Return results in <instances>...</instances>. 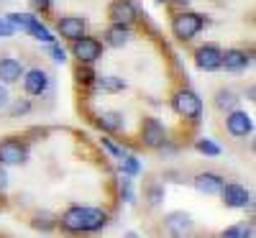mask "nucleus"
I'll return each instance as SVG.
<instances>
[{"label":"nucleus","instance_id":"f257e3e1","mask_svg":"<svg viewBox=\"0 0 256 238\" xmlns=\"http://www.w3.org/2000/svg\"><path fill=\"white\" fill-rule=\"evenodd\" d=\"M108 223V215L98 208H70L62 215V228L70 233H90V230H100Z\"/></svg>","mask_w":256,"mask_h":238},{"label":"nucleus","instance_id":"f03ea898","mask_svg":"<svg viewBox=\"0 0 256 238\" xmlns=\"http://www.w3.org/2000/svg\"><path fill=\"white\" fill-rule=\"evenodd\" d=\"M202 28V18L198 13H177L174 20H172V34L180 38V41H190V38H195Z\"/></svg>","mask_w":256,"mask_h":238},{"label":"nucleus","instance_id":"7ed1b4c3","mask_svg":"<svg viewBox=\"0 0 256 238\" xmlns=\"http://www.w3.org/2000/svg\"><path fill=\"white\" fill-rule=\"evenodd\" d=\"M172 108H174L177 116L195 120V118H200V113H202V100L192 92V90H180V92L172 98Z\"/></svg>","mask_w":256,"mask_h":238},{"label":"nucleus","instance_id":"20e7f679","mask_svg":"<svg viewBox=\"0 0 256 238\" xmlns=\"http://www.w3.org/2000/svg\"><path fill=\"white\" fill-rule=\"evenodd\" d=\"M72 54L82 62V64H92L100 54H102V44L98 38H90V36H80L74 38V44H72Z\"/></svg>","mask_w":256,"mask_h":238},{"label":"nucleus","instance_id":"39448f33","mask_svg":"<svg viewBox=\"0 0 256 238\" xmlns=\"http://www.w3.org/2000/svg\"><path fill=\"white\" fill-rule=\"evenodd\" d=\"M141 138H144V144L148 148H159L166 141V131H164V126L156 118H146L144 126H141Z\"/></svg>","mask_w":256,"mask_h":238},{"label":"nucleus","instance_id":"423d86ee","mask_svg":"<svg viewBox=\"0 0 256 238\" xmlns=\"http://www.w3.org/2000/svg\"><path fill=\"white\" fill-rule=\"evenodd\" d=\"M108 16L113 24H120V26H131L136 20V8L131 0H113L110 8H108Z\"/></svg>","mask_w":256,"mask_h":238},{"label":"nucleus","instance_id":"0eeeda50","mask_svg":"<svg viewBox=\"0 0 256 238\" xmlns=\"http://www.w3.org/2000/svg\"><path fill=\"white\" fill-rule=\"evenodd\" d=\"M226 126H228V131L236 136V138H246L251 134V128H254L251 116L244 113V110H230L228 118H226Z\"/></svg>","mask_w":256,"mask_h":238},{"label":"nucleus","instance_id":"6e6552de","mask_svg":"<svg viewBox=\"0 0 256 238\" xmlns=\"http://www.w3.org/2000/svg\"><path fill=\"white\" fill-rule=\"evenodd\" d=\"M218 194L223 198V202H226L228 208H246V205L251 202L246 187H241V184H223Z\"/></svg>","mask_w":256,"mask_h":238},{"label":"nucleus","instance_id":"1a4fd4ad","mask_svg":"<svg viewBox=\"0 0 256 238\" xmlns=\"http://www.w3.org/2000/svg\"><path fill=\"white\" fill-rule=\"evenodd\" d=\"M220 54H223V52H220L218 46L208 44V46H200V49H198L195 62H198V67H200V70L212 72V70H218V67H220Z\"/></svg>","mask_w":256,"mask_h":238},{"label":"nucleus","instance_id":"9d476101","mask_svg":"<svg viewBox=\"0 0 256 238\" xmlns=\"http://www.w3.org/2000/svg\"><path fill=\"white\" fill-rule=\"evenodd\" d=\"M0 162H3V164H20V162H26V146L20 141H3V144H0Z\"/></svg>","mask_w":256,"mask_h":238},{"label":"nucleus","instance_id":"9b49d317","mask_svg":"<svg viewBox=\"0 0 256 238\" xmlns=\"http://www.w3.org/2000/svg\"><path fill=\"white\" fill-rule=\"evenodd\" d=\"M56 28H59V34H62L64 38L74 41V38H80V36L84 34V20L77 18V16H64L59 24H56Z\"/></svg>","mask_w":256,"mask_h":238},{"label":"nucleus","instance_id":"f8f14e48","mask_svg":"<svg viewBox=\"0 0 256 238\" xmlns=\"http://www.w3.org/2000/svg\"><path fill=\"white\" fill-rule=\"evenodd\" d=\"M248 62H251V59H248V54H246V52H241V49H228V52H223V54H220V67H226V70H230V72L244 70Z\"/></svg>","mask_w":256,"mask_h":238},{"label":"nucleus","instance_id":"ddd939ff","mask_svg":"<svg viewBox=\"0 0 256 238\" xmlns=\"http://www.w3.org/2000/svg\"><path fill=\"white\" fill-rule=\"evenodd\" d=\"M46 84H49V77L44 70H31L26 77H24V88L28 95H41L46 90Z\"/></svg>","mask_w":256,"mask_h":238},{"label":"nucleus","instance_id":"4468645a","mask_svg":"<svg viewBox=\"0 0 256 238\" xmlns=\"http://www.w3.org/2000/svg\"><path fill=\"white\" fill-rule=\"evenodd\" d=\"M20 77H24V67H20L18 59H10V56L0 59V82L10 84V82H18Z\"/></svg>","mask_w":256,"mask_h":238},{"label":"nucleus","instance_id":"2eb2a0df","mask_svg":"<svg viewBox=\"0 0 256 238\" xmlns=\"http://www.w3.org/2000/svg\"><path fill=\"white\" fill-rule=\"evenodd\" d=\"M223 187V180L220 174H212V172H202V174L195 177V190L205 192V194H218Z\"/></svg>","mask_w":256,"mask_h":238},{"label":"nucleus","instance_id":"dca6fc26","mask_svg":"<svg viewBox=\"0 0 256 238\" xmlns=\"http://www.w3.org/2000/svg\"><path fill=\"white\" fill-rule=\"evenodd\" d=\"M166 228H169V233H174V236H184V233H190L192 220H190L187 212H169L166 215Z\"/></svg>","mask_w":256,"mask_h":238},{"label":"nucleus","instance_id":"f3484780","mask_svg":"<svg viewBox=\"0 0 256 238\" xmlns=\"http://www.w3.org/2000/svg\"><path fill=\"white\" fill-rule=\"evenodd\" d=\"M105 41H108L110 46H116V49H120V46H126L128 41H131V31H128V26H120V24H113L110 28H108V34H105Z\"/></svg>","mask_w":256,"mask_h":238},{"label":"nucleus","instance_id":"a211bd4d","mask_svg":"<svg viewBox=\"0 0 256 238\" xmlns=\"http://www.w3.org/2000/svg\"><path fill=\"white\" fill-rule=\"evenodd\" d=\"M98 126L102 128V131H120L123 128V116L120 113H116V110H105V113H100L98 116Z\"/></svg>","mask_w":256,"mask_h":238},{"label":"nucleus","instance_id":"6ab92c4d","mask_svg":"<svg viewBox=\"0 0 256 238\" xmlns=\"http://www.w3.org/2000/svg\"><path fill=\"white\" fill-rule=\"evenodd\" d=\"M98 88H100V90H105V92H118V90H123V88H126V82H123L120 77L105 74V77H100V80H98Z\"/></svg>","mask_w":256,"mask_h":238},{"label":"nucleus","instance_id":"aec40b11","mask_svg":"<svg viewBox=\"0 0 256 238\" xmlns=\"http://www.w3.org/2000/svg\"><path fill=\"white\" fill-rule=\"evenodd\" d=\"M236 102H238V98L233 95L230 90H220L218 98H216V105L220 108V110H233V108H236Z\"/></svg>","mask_w":256,"mask_h":238},{"label":"nucleus","instance_id":"412c9836","mask_svg":"<svg viewBox=\"0 0 256 238\" xmlns=\"http://www.w3.org/2000/svg\"><path fill=\"white\" fill-rule=\"evenodd\" d=\"M198 148L202 151V154H208V156H218V154H220V146L212 144V141H208V138L198 141Z\"/></svg>","mask_w":256,"mask_h":238},{"label":"nucleus","instance_id":"4be33fe9","mask_svg":"<svg viewBox=\"0 0 256 238\" xmlns=\"http://www.w3.org/2000/svg\"><path fill=\"white\" fill-rule=\"evenodd\" d=\"M13 31H16V26L10 24V20H8V18H0V38L13 36Z\"/></svg>","mask_w":256,"mask_h":238},{"label":"nucleus","instance_id":"5701e85b","mask_svg":"<svg viewBox=\"0 0 256 238\" xmlns=\"http://www.w3.org/2000/svg\"><path fill=\"white\" fill-rule=\"evenodd\" d=\"M123 169L128 172V174H136V172H138V162L134 156H126L123 159Z\"/></svg>","mask_w":256,"mask_h":238},{"label":"nucleus","instance_id":"b1692460","mask_svg":"<svg viewBox=\"0 0 256 238\" xmlns=\"http://www.w3.org/2000/svg\"><path fill=\"white\" fill-rule=\"evenodd\" d=\"M31 6H34V10H38V13H46L49 6H52V0H31Z\"/></svg>","mask_w":256,"mask_h":238},{"label":"nucleus","instance_id":"393cba45","mask_svg":"<svg viewBox=\"0 0 256 238\" xmlns=\"http://www.w3.org/2000/svg\"><path fill=\"white\" fill-rule=\"evenodd\" d=\"M148 202H152V205H159V202H162V190H159V187L148 190Z\"/></svg>","mask_w":256,"mask_h":238},{"label":"nucleus","instance_id":"a878e982","mask_svg":"<svg viewBox=\"0 0 256 238\" xmlns=\"http://www.w3.org/2000/svg\"><path fill=\"white\" fill-rule=\"evenodd\" d=\"M102 146H105V148H108V151H110V154H113V156H118V159H123V151H120L118 146H113V144H110V138H102Z\"/></svg>","mask_w":256,"mask_h":238},{"label":"nucleus","instance_id":"bb28decb","mask_svg":"<svg viewBox=\"0 0 256 238\" xmlns=\"http://www.w3.org/2000/svg\"><path fill=\"white\" fill-rule=\"evenodd\" d=\"M246 233H251V230H246V228H226L223 230V236H246Z\"/></svg>","mask_w":256,"mask_h":238},{"label":"nucleus","instance_id":"cd10ccee","mask_svg":"<svg viewBox=\"0 0 256 238\" xmlns=\"http://www.w3.org/2000/svg\"><path fill=\"white\" fill-rule=\"evenodd\" d=\"M52 54H54L56 62H64V59H67V56H64V49H59L56 44H52Z\"/></svg>","mask_w":256,"mask_h":238},{"label":"nucleus","instance_id":"c85d7f7f","mask_svg":"<svg viewBox=\"0 0 256 238\" xmlns=\"http://www.w3.org/2000/svg\"><path fill=\"white\" fill-rule=\"evenodd\" d=\"M6 105H8V90L0 84V108H6Z\"/></svg>","mask_w":256,"mask_h":238},{"label":"nucleus","instance_id":"c756f323","mask_svg":"<svg viewBox=\"0 0 256 238\" xmlns=\"http://www.w3.org/2000/svg\"><path fill=\"white\" fill-rule=\"evenodd\" d=\"M24 110H28V102H18V105L13 108V113H24Z\"/></svg>","mask_w":256,"mask_h":238},{"label":"nucleus","instance_id":"7c9ffc66","mask_svg":"<svg viewBox=\"0 0 256 238\" xmlns=\"http://www.w3.org/2000/svg\"><path fill=\"white\" fill-rule=\"evenodd\" d=\"M6 184H8V174L0 169V190H6Z\"/></svg>","mask_w":256,"mask_h":238},{"label":"nucleus","instance_id":"2f4dec72","mask_svg":"<svg viewBox=\"0 0 256 238\" xmlns=\"http://www.w3.org/2000/svg\"><path fill=\"white\" fill-rule=\"evenodd\" d=\"M180 3H190V0H180Z\"/></svg>","mask_w":256,"mask_h":238}]
</instances>
